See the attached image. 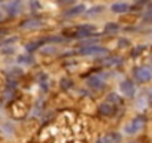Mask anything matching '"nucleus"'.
<instances>
[{"mask_svg": "<svg viewBox=\"0 0 152 143\" xmlns=\"http://www.w3.org/2000/svg\"><path fill=\"white\" fill-rule=\"evenodd\" d=\"M119 88H121L122 94H124V96H127V97H133V96H134V93H136L134 84H133L131 81H128V79L122 81V82H121V85H119Z\"/></svg>", "mask_w": 152, "mask_h": 143, "instance_id": "4", "label": "nucleus"}, {"mask_svg": "<svg viewBox=\"0 0 152 143\" xmlns=\"http://www.w3.org/2000/svg\"><path fill=\"white\" fill-rule=\"evenodd\" d=\"M60 5H64V3H73V0H58Z\"/></svg>", "mask_w": 152, "mask_h": 143, "instance_id": "18", "label": "nucleus"}, {"mask_svg": "<svg viewBox=\"0 0 152 143\" xmlns=\"http://www.w3.org/2000/svg\"><path fill=\"white\" fill-rule=\"evenodd\" d=\"M109 100H110V101H115V103H118V104H121V100H119L118 97H115V94H110V96H109Z\"/></svg>", "mask_w": 152, "mask_h": 143, "instance_id": "16", "label": "nucleus"}, {"mask_svg": "<svg viewBox=\"0 0 152 143\" xmlns=\"http://www.w3.org/2000/svg\"><path fill=\"white\" fill-rule=\"evenodd\" d=\"M99 11H103L102 6H96V8H91L90 9V14H99Z\"/></svg>", "mask_w": 152, "mask_h": 143, "instance_id": "15", "label": "nucleus"}, {"mask_svg": "<svg viewBox=\"0 0 152 143\" xmlns=\"http://www.w3.org/2000/svg\"><path fill=\"white\" fill-rule=\"evenodd\" d=\"M103 52H106L104 48L97 46V45H94V46L91 45V46H88V48L81 49V54H84V55H97V54H103Z\"/></svg>", "mask_w": 152, "mask_h": 143, "instance_id": "5", "label": "nucleus"}, {"mask_svg": "<svg viewBox=\"0 0 152 143\" xmlns=\"http://www.w3.org/2000/svg\"><path fill=\"white\" fill-rule=\"evenodd\" d=\"M103 142L104 143H119L121 142V134H118V133H107V134H104Z\"/></svg>", "mask_w": 152, "mask_h": 143, "instance_id": "7", "label": "nucleus"}, {"mask_svg": "<svg viewBox=\"0 0 152 143\" xmlns=\"http://www.w3.org/2000/svg\"><path fill=\"white\" fill-rule=\"evenodd\" d=\"M143 49H145V46H137V48H136V49L133 51V55H137L139 52L142 54V52H143Z\"/></svg>", "mask_w": 152, "mask_h": 143, "instance_id": "17", "label": "nucleus"}, {"mask_svg": "<svg viewBox=\"0 0 152 143\" xmlns=\"http://www.w3.org/2000/svg\"><path fill=\"white\" fill-rule=\"evenodd\" d=\"M134 76L139 82H149L151 78H152V73H151V69L149 67H139L136 72H134Z\"/></svg>", "mask_w": 152, "mask_h": 143, "instance_id": "3", "label": "nucleus"}, {"mask_svg": "<svg viewBox=\"0 0 152 143\" xmlns=\"http://www.w3.org/2000/svg\"><path fill=\"white\" fill-rule=\"evenodd\" d=\"M30 6H31L33 9H39V8H40V5H39L37 0H31V2H30Z\"/></svg>", "mask_w": 152, "mask_h": 143, "instance_id": "14", "label": "nucleus"}, {"mask_svg": "<svg viewBox=\"0 0 152 143\" xmlns=\"http://www.w3.org/2000/svg\"><path fill=\"white\" fill-rule=\"evenodd\" d=\"M2 20H3V14H2V12H0V21H2Z\"/></svg>", "mask_w": 152, "mask_h": 143, "instance_id": "19", "label": "nucleus"}, {"mask_svg": "<svg viewBox=\"0 0 152 143\" xmlns=\"http://www.w3.org/2000/svg\"><path fill=\"white\" fill-rule=\"evenodd\" d=\"M110 9H112L113 14H124V12H127L130 9V6L127 3H113L110 6Z\"/></svg>", "mask_w": 152, "mask_h": 143, "instance_id": "8", "label": "nucleus"}, {"mask_svg": "<svg viewBox=\"0 0 152 143\" xmlns=\"http://www.w3.org/2000/svg\"><path fill=\"white\" fill-rule=\"evenodd\" d=\"M39 24H40L39 20H31V21H24V23L21 24V27H23V28H30V27H37Z\"/></svg>", "mask_w": 152, "mask_h": 143, "instance_id": "12", "label": "nucleus"}, {"mask_svg": "<svg viewBox=\"0 0 152 143\" xmlns=\"http://www.w3.org/2000/svg\"><path fill=\"white\" fill-rule=\"evenodd\" d=\"M84 11H85V6H84V5H78V6H75V8L69 9V11L66 12V15H67V17H76V15L82 14Z\"/></svg>", "mask_w": 152, "mask_h": 143, "instance_id": "9", "label": "nucleus"}, {"mask_svg": "<svg viewBox=\"0 0 152 143\" xmlns=\"http://www.w3.org/2000/svg\"><path fill=\"white\" fill-rule=\"evenodd\" d=\"M20 2L18 0H15V2H12V3H9L8 5V11H11V14L12 15H15V14H18V11H20Z\"/></svg>", "mask_w": 152, "mask_h": 143, "instance_id": "11", "label": "nucleus"}, {"mask_svg": "<svg viewBox=\"0 0 152 143\" xmlns=\"http://www.w3.org/2000/svg\"><path fill=\"white\" fill-rule=\"evenodd\" d=\"M119 27H118V24L116 23H109L106 27H104V31L106 33H113V31H116Z\"/></svg>", "mask_w": 152, "mask_h": 143, "instance_id": "13", "label": "nucleus"}, {"mask_svg": "<svg viewBox=\"0 0 152 143\" xmlns=\"http://www.w3.org/2000/svg\"><path fill=\"white\" fill-rule=\"evenodd\" d=\"M88 85H90L93 90H102V88L104 87V82L102 81V78H99V76H93V78L88 79Z\"/></svg>", "mask_w": 152, "mask_h": 143, "instance_id": "6", "label": "nucleus"}, {"mask_svg": "<svg viewBox=\"0 0 152 143\" xmlns=\"http://www.w3.org/2000/svg\"><path fill=\"white\" fill-rule=\"evenodd\" d=\"M145 122H146V119H145L143 116H137V118L131 119V122L125 127V133H127V134H134V133L140 131V130L143 128Z\"/></svg>", "mask_w": 152, "mask_h": 143, "instance_id": "2", "label": "nucleus"}, {"mask_svg": "<svg viewBox=\"0 0 152 143\" xmlns=\"http://www.w3.org/2000/svg\"><path fill=\"white\" fill-rule=\"evenodd\" d=\"M113 110H115V107H113L112 104H109V103H103V104L100 106V112H102L103 115H112Z\"/></svg>", "mask_w": 152, "mask_h": 143, "instance_id": "10", "label": "nucleus"}, {"mask_svg": "<svg viewBox=\"0 0 152 143\" xmlns=\"http://www.w3.org/2000/svg\"><path fill=\"white\" fill-rule=\"evenodd\" d=\"M130 143H137V142H130Z\"/></svg>", "mask_w": 152, "mask_h": 143, "instance_id": "20", "label": "nucleus"}, {"mask_svg": "<svg viewBox=\"0 0 152 143\" xmlns=\"http://www.w3.org/2000/svg\"><path fill=\"white\" fill-rule=\"evenodd\" d=\"M94 27L93 26H81V27H73L69 30H64V34H67L69 37H88L94 33Z\"/></svg>", "mask_w": 152, "mask_h": 143, "instance_id": "1", "label": "nucleus"}]
</instances>
